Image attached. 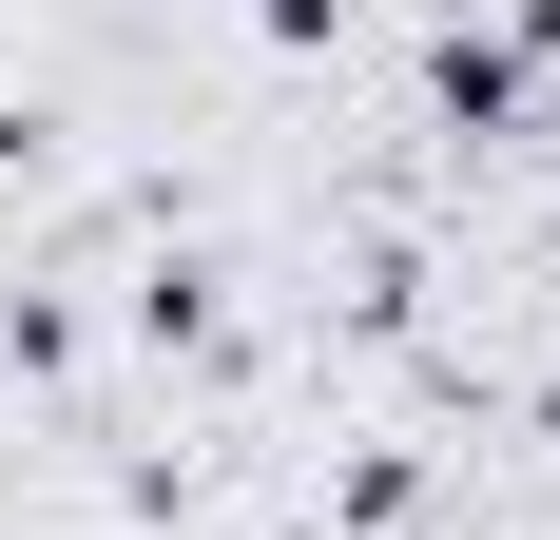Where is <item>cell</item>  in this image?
I'll list each match as a JSON object with an SVG mask.
<instances>
[{
	"instance_id": "1",
	"label": "cell",
	"mask_w": 560,
	"mask_h": 540,
	"mask_svg": "<svg viewBox=\"0 0 560 540\" xmlns=\"http://www.w3.org/2000/svg\"><path fill=\"white\" fill-rule=\"evenodd\" d=\"M445 116H522V39H445Z\"/></svg>"
}]
</instances>
